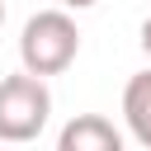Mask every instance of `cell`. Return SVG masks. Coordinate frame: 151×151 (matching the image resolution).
Segmentation results:
<instances>
[{"label":"cell","instance_id":"cell-1","mask_svg":"<svg viewBox=\"0 0 151 151\" xmlns=\"http://www.w3.org/2000/svg\"><path fill=\"white\" fill-rule=\"evenodd\" d=\"M76 57H80V28H76V19L61 5L28 14V24L19 33V61H24V71H33V76L47 80V76H61Z\"/></svg>","mask_w":151,"mask_h":151},{"label":"cell","instance_id":"cell-2","mask_svg":"<svg viewBox=\"0 0 151 151\" xmlns=\"http://www.w3.org/2000/svg\"><path fill=\"white\" fill-rule=\"evenodd\" d=\"M52 118V90L42 76L19 71L0 80V142H33Z\"/></svg>","mask_w":151,"mask_h":151},{"label":"cell","instance_id":"cell-3","mask_svg":"<svg viewBox=\"0 0 151 151\" xmlns=\"http://www.w3.org/2000/svg\"><path fill=\"white\" fill-rule=\"evenodd\" d=\"M57 151H123V132L99 113H80L57 132Z\"/></svg>","mask_w":151,"mask_h":151},{"label":"cell","instance_id":"cell-4","mask_svg":"<svg viewBox=\"0 0 151 151\" xmlns=\"http://www.w3.org/2000/svg\"><path fill=\"white\" fill-rule=\"evenodd\" d=\"M123 123H127V137L151 151V71H137L123 85Z\"/></svg>","mask_w":151,"mask_h":151},{"label":"cell","instance_id":"cell-5","mask_svg":"<svg viewBox=\"0 0 151 151\" xmlns=\"http://www.w3.org/2000/svg\"><path fill=\"white\" fill-rule=\"evenodd\" d=\"M137 42H142V52H146V57H151V14H146V19H142V28H137Z\"/></svg>","mask_w":151,"mask_h":151},{"label":"cell","instance_id":"cell-6","mask_svg":"<svg viewBox=\"0 0 151 151\" xmlns=\"http://www.w3.org/2000/svg\"><path fill=\"white\" fill-rule=\"evenodd\" d=\"M61 9H90V5H99V0H57Z\"/></svg>","mask_w":151,"mask_h":151},{"label":"cell","instance_id":"cell-7","mask_svg":"<svg viewBox=\"0 0 151 151\" xmlns=\"http://www.w3.org/2000/svg\"><path fill=\"white\" fill-rule=\"evenodd\" d=\"M0 24H5V0H0Z\"/></svg>","mask_w":151,"mask_h":151}]
</instances>
